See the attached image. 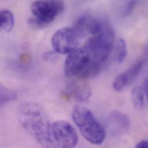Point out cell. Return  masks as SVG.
<instances>
[{"mask_svg": "<svg viewBox=\"0 0 148 148\" xmlns=\"http://www.w3.org/2000/svg\"><path fill=\"white\" fill-rule=\"evenodd\" d=\"M53 139L58 148H74L78 143L77 133L68 122L58 121L51 126Z\"/></svg>", "mask_w": 148, "mask_h": 148, "instance_id": "obj_5", "label": "cell"}, {"mask_svg": "<svg viewBox=\"0 0 148 148\" xmlns=\"http://www.w3.org/2000/svg\"><path fill=\"white\" fill-rule=\"evenodd\" d=\"M145 93H146V96L148 101V80L145 83Z\"/></svg>", "mask_w": 148, "mask_h": 148, "instance_id": "obj_16", "label": "cell"}, {"mask_svg": "<svg viewBox=\"0 0 148 148\" xmlns=\"http://www.w3.org/2000/svg\"><path fill=\"white\" fill-rule=\"evenodd\" d=\"M116 51L118 61L119 63L121 64L125 61L127 54L126 43L123 39H119L118 40L116 43Z\"/></svg>", "mask_w": 148, "mask_h": 148, "instance_id": "obj_12", "label": "cell"}, {"mask_svg": "<svg viewBox=\"0 0 148 148\" xmlns=\"http://www.w3.org/2000/svg\"><path fill=\"white\" fill-rule=\"evenodd\" d=\"M132 100L136 108L140 110L144 104V91L140 86H135L132 91Z\"/></svg>", "mask_w": 148, "mask_h": 148, "instance_id": "obj_11", "label": "cell"}, {"mask_svg": "<svg viewBox=\"0 0 148 148\" xmlns=\"http://www.w3.org/2000/svg\"><path fill=\"white\" fill-rule=\"evenodd\" d=\"M64 9L61 1H36L31 6L34 17L30 18L29 24L34 28H43L52 23Z\"/></svg>", "mask_w": 148, "mask_h": 148, "instance_id": "obj_3", "label": "cell"}, {"mask_svg": "<svg viewBox=\"0 0 148 148\" xmlns=\"http://www.w3.org/2000/svg\"><path fill=\"white\" fill-rule=\"evenodd\" d=\"M0 90L1 106H3L11 101H13L17 98V93L16 91L9 89L3 85H1Z\"/></svg>", "mask_w": 148, "mask_h": 148, "instance_id": "obj_10", "label": "cell"}, {"mask_svg": "<svg viewBox=\"0 0 148 148\" xmlns=\"http://www.w3.org/2000/svg\"><path fill=\"white\" fill-rule=\"evenodd\" d=\"M135 148H148V141L143 140L137 144Z\"/></svg>", "mask_w": 148, "mask_h": 148, "instance_id": "obj_15", "label": "cell"}, {"mask_svg": "<svg viewBox=\"0 0 148 148\" xmlns=\"http://www.w3.org/2000/svg\"><path fill=\"white\" fill-rule=\"evenodd\" d=\"M65 93L68 97L78 102L87 100L91 95V89L88 79L75 78L74 81L68 85Z\"/></svg>", "mask_w": 148, "mask_h": 148, "instance_id": "obj_6", "label": "cell"}, {"mask_svg": "<svg viewBox=\"0 0 148 148\" xmlns=\"http://www.w3.org/2000/svg\"><path fill=\"white\" fill-rule=\"evenodd\" d=\"M108 123L110 131L114 134L125 133L129 130L130 126V121L128 116L119 111H114L110 114Z\"/></svg>", "mask_w": 148, "mask_h": 148, "instance_id": "obj_8", "label": "cell"}, {"mask_svg": "<svg viewBox=\"0 0 148 148\" xmlns=\"http://www.w3.org/2000/svg\"><path fill=\"white\" fill-rule=\"evenodd\" d=\"M144 62L138 61L123 73L118 75L112 84L113 89L116 92H121L131 84L141 71Z\"/></svg>", "mask_w": 148, "mask_h": 148, "instance_id": "obj_7", "label": "cell"}, {"mask_svg": "<svg viewBox=\"0 0 148 148\" xmlns=\"http://www.w3.org/2000/svg\"><path fill=\"white\" fill-rule=\"evenodd\" d=\"M80 39L73 27H65L54 33L51 38V45L56 53L69 54L77 49Z\"/></svg>", "mask_w": 148, "mask_h": 148, "instance_id": "obj_4", "label": "cell"}, {"mask_svg": "<svg viewBox=\"0 0 148 148\" xmlns=\"http://www.w3.org/2000/svg\"><path fill=\"white\" fill-rule=\"evenodd\" d=\"M14 25V18L12 12L8 9H2L0 12V28L5 33L10 32Z\"/></svg>", "mask_w": 148, "mask_h": 148, "instance_id": "obj_9", "label": "cell"}, {"mask_svg": "<svg viewBox=\"0 0 148 148\" xmlns=\"http://www.w3.org/2000/svg\"><path fill=\"white\" fill-rule=\"evenodd\" d=\"M72 119L82 136L93 145L101 144L106 138L104 128L96 119L89 109L77 106L72 112Z\"/></svg>", "mask_w": 148, "mask_h": 148, "instance_id": "obj_2", "label": "cell"}, {"mask_svg": "<svg viewBox=\"0 0 148 148\" xmlns=\"http://www.w3.org/2000/svg\"><path fill=\"white\" fill-rule=\"evenodd\" d=\"M56 54L53 52H49L46 54V55L44 56V57L46 60L51 61L54 60L56 58Z\"/></svg>", "mask_w": 148, "mask_h": 148, "instance_id": "obj_14", "label": "cell"}, {"mask_svg": "<svg viewBox=\"0 0 148 148\" xmlns=\"http://www.w3.org/2000/svg\"><path fill=\"white\" fill-rule=\"evenodd\" d=\"M136 3V1H134L127 2L126 5L125 6L124 8L123 9V10H122L123 15V16L129 15L131 13V12L133 11V9L135 6Z\"/></svg>", "mask_w": 148, "mask_h": 148, "instance_id": "obj_13", "label": "cell"}, {"mask_svg": "<svg viewBox=\"0 0 148 148\" xmlns=\"http://www.w3.org/2000/svg\"><path fill=\"white\" fill-rule=\"evenodd\" d=\"M17 116L22 127L43 148H57L53 139L51 126L45 110L35 103L20 106Z\"/></svg>", "mask_w": 148, "mask_h": 148, "instance_id": "obj_1", "label": "cell"}]
</instances>
